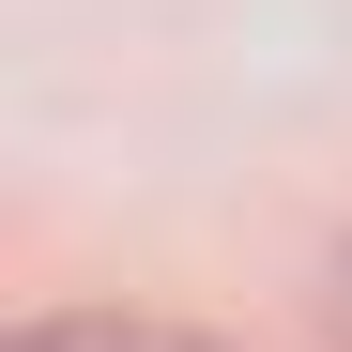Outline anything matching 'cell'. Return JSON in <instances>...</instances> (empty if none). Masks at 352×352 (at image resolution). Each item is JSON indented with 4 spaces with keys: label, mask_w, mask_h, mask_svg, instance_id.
<instances>
[{
    "label": "cell",
    "mask_w": 352,
    "mask_h": 352,
    "mask_svg": "<svg viewBox=\"0 0 352 352\" xmlns=\"http://www.w3.org/2000/svg\"><path fill=\"white\" fill-rule=\"evenodd\" d=\"M0 352H245V337L168 322V307H46V322H16Z\"/></svg>",
    "instance_id": "obj_1"
},
{
    "label": "cell",
    "mask_w": 352,
    "mask_h": 352,
    "mask_svg": "<svg viewBox=\"0 0 352 352\" xmlns=\"http://www.w3.org/2000/svg\"><path fill=\"white\" fill-rule=\"evenodd\" d=\"M322 337H337V352H352V245H337V261H322Z\"/></svg>",
    "instance_id": "obj_2"
}]
</instances>
